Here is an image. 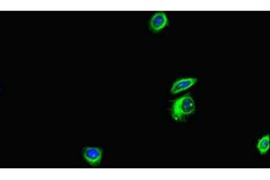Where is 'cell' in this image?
Masks as SVG:
<instances>
[{"instance_id": "obj_1", "label": "cell", "mask_w": 270, "mask_h": 180, "mask_svg": "<svg viewBox=\"0 0 270 180\" xmlns=\"http://www.w3.org/2000/svg\"><path fill=\"white\" fill-rule=\"evenodd\" d=\"M195 111V105L191 94L187 93L181 98H177L173 101L170 113L175 121H184L189 114H192Z\"/></svg>"}, {"instance_id": "obj_4", "label": "cell", "mask_w": 270, "mask_h": 180, "mask_svg": "<svg viewBox=\"0 0 270 180\" xmlns=\"http://www.w3.org/2000/svg\"><path fill=\"white\" fill-rule=\"evenodd\" d=\"M197 82V78L194 77H184L178 79L177 81L172 86V88L170 89L171 94H178L179 92H182L184 90H187L189 88L193 87L195 83Z\"/></svg>"}, {"instance_id": "obj_2", "label": "cell", "mask_w": 270, "mask_h": 180, "mask_svg": "<svg viewBox=\"0 0 270 180\" xmlns=\"http://www.w3.org/2000/svg\"><path fill=\"white\" fill-rule=\"evenodd\" d=\"M168 25H169V21L166 13L158 12L152 16L149 23V27L154 33H158V32L162 31Z\"/></svg>"}, {"instance_id": "obj_3", "label": "cell", "mask_w": 270, "mask_h": 180, "mask_svg": "<svg viewBox=\"0 0 270 180\" xmlns=\"http://www.w3.org/2000/svg\"><path fill=\"white\" fill-rule=\"evenodd\" d=\"M83 157L92 166L100 164L102 160L103 149L97 147H85L83 149Z\"/></svg>"}, {"instance_id": "obj_5", "label": "cell", "mask_w": 270, "mask_h": 180, "mask_svg": "<svg viewBox=\"0 0 270 180\" xmlns=\"http://www.w3.org/2000/svg\"><path fill=\"white\" fill-rule=\"evenodd\" d=\"M270 134H267L265 136H263L262 138H260L258 141V144H257V148L258 150L260 151V153L261 155H265L269 149H270Z\"/></svg>"}]
</instances>
